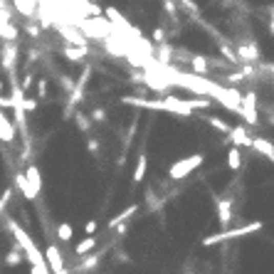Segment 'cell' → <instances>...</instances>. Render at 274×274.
I'll return each mask as SVG.
<instances>
[{
    "instance_id": "1",
    "label": "cell",
    "mask_w": 274,
    "mask_h": 274,
    "mask_svg": "<svg viewBox=\"0 0 274 274\" xmlns=\"http://www.w3.org/2000/svg\"><path fill=\"white\" fill-rule=\"evenodd\" d=\"M8 227H10V233L15 235V242H17V247L25 252V257H28V262L32 264V274H52L50 272V267H47V260H45V252H42L40 247L32 242V237H30L15 220H8Z\"/></svg>"
},
{
    "instance_id": "2",
    "label": "cell",
    "mask_w": 274,
    "mask_h": 274,
    "mask_svg": "<svg viewBox=\"0 0 274 274\" xmlns=\"http://www.w3.org/2000/svg\"><path fill=\"white\" fill-rule=\"evenodd\" d=\"M257 230H262V220L247 222V225H242V227H235V230H222V233H218V235H207L205 240H203V247L220 245V242H227V240H240V237L257 233Z\"/></svg>"
},
{
    "instance_id": "3",
    "label": "cell",
    "mask_w": 274,
    "mask_h": 274,
    "mask_svg": "<svg viewBox=\"0 0 274 274\" xmlns=\"http://www.w3.org/2000/svg\"><path fill=\"white\" fill-rule=\"evenodd\" d=\"M203 163H205V156L203 153H193V156H185V158H180V161L171 165L168 176H171V180H183L185 176H191L193 171H198Z\"/></svg>"
},
{
    "instance_id": "4",
    "label": "cell",
    "mask_w": 274,
    "mask_h": 274,
    "mask_svg": "<svg viewBox=\"0 0 274 274\" xmlns=\"http://www.w3.org/2000/svg\"><path fill=\"white\" fill-rule=\"evenodd\" d=\"M249 126H257L260 123V116H257V96L255 94H247L242 96V114H240Z\"/></svg>"
},
{
    "instance_id": "5",
    "label": "cell",
    "mask_w": 274,
    "mask_h": 274,
    "mask_svg": "<svg viewBox=\"0 0 274 274\" xmlns=\"http://www.w3.org/2000/svg\"><path fill=\"white\" fill-rule=\"evenodd\" d=\"M45 260H47V267H50L52 274L67 269V267H65V257H62V252H59L57 245H47V249H45Z\"/></svg>"
},
{
    "instance_id": "6",
    "label": "cell",
    "mask_w": 274,
    "mask_h": 274,
    "mask_svg": "<svg viewBox=\"0 0 274 274\" xmlns=\"http://www.w3.org/2000/svg\"><path fill=\"white\" fill-rule=\"evenodd\" d=\"M235 50H237V57H240V62H242V65H245V62L252 65V62H257V59H260V47H257L255 42H242V45H237Z\"/></svg>"
},
{
    "instance_id": "7",
    "label": "cell",
    "mask_w": 274,
    "mask_h": 274,
    "mask_svg": "<svg viewBox=\"0 0 274 274\" xmlns=\"http://www.w3.org/2000/svg\"><path fill=\"white\" fill-rule=\"evenodd\" d=\"M15 59H17V45L8 42V45L0 50V67L5 69V72H13Z\"/></svg>"
},
{
    "instance_id": "8",
    "label": "cell",
    "mask_w": 274,
    "mask_h": 274,
    "mask_svg": "<svg viewBox=\"0 0 274 274\" xmlns=\"http://www.w3.org/2000/svg\"><path fill=\"white\" fill-rule=\"evenodd\" d=\"M13 3H15V10L23 17H35L37 8H40V0H13Z\"/></svg>"
},
{
    "instance_id": "9",
    "label": "cell",
    "mask_w": 274,
    "mask_h": 274,
    "mask_svg": "<svg viewBox=\"0 0 274 274\" xmlns=\"http://www.w3.org/2000/svg\"><path fill=\"white\" fill-rule=\"evenodd\" d=\"M0 141H5V143H13L15 141V126L8 121L3 107H0Z\"/></svg>"
},
{
    "instance_id": "10",
    "label": "cell",
    "mask_w": 274,
    "mask_h": 274,
    "mask_svg": "<svg viewBox=\"0 0 274 274\" xmlns=\"http://www.w3.org/2000/svg\"><path fill=\"white\" fill-rule=\"evenodd\" d=\"M25 176H28V180H30V188H32L35 195L40 198V193H42V173H40V168H37L35 163H30L28 171H25Z\"/></svg>"
},
{
    "instance_id": "11",
    "label": "cell",
    "mask_w": 274,
    "mask_h": 274,
    "mask_svg": "<svg viewBox=\"0 0 274 274\" xmlns=\"http://www.w3.org/2000/svg\"><path fill=\"white\" fill-rule=\"evenodd\" d=\"M87 52H89V47H82V45H69L62 50V55L67 57L69 62H82L84 57H87Z\"/></svg>"
},
{
    "instance_id": "12",
    "label": "cell",
    "mask_w": 274,
    "mask_h": 274,
    "mask_svg": "<svg viewBox=\"0 0 274 274\" xmlns=\"http://www.w3.org/2000/svg\"><path fill=\"white\" fill-rule=\"evenodd\" d=\"M17 37H20V30L13 25V20H3V23H0V40L15 42Z\"/></svg>"
},
{
    "instance_id": "13",
    "label": "cell",
    "mask_w": 274,
    "mask_h": 274,
    "mask_svg": "<svg viewBox=\"0 0 274 274\" xmlns=\"http://www.w3.org/2000/svg\"><path fill=\"white\" fill-rule=\"evenodd\" d=\"M227 136L233 138L235 146H252V138L247 136L245 126H235V129H230V134Z\"/></svg>"
},
{
    "instance_id": "14",
    "label": "cell",
    "mask_w": 274,
    "mask_h": 274,
    "mask_svg": "<svg viewBox=\"0 0 274 274\" xmlns=\"http://www.w3.org/2000/svg\"><path fill=\"white\" fill-rule=\"evenodd\" d=\"M230 207H233V200H230V198H222V200L218 203L220 225H230V220H233V215H230Z\"/></svg>"
},
{
    "instance_id": "15",
    "label": "cell",
    "mask_w": 274,
    "mask_h": 274,
    "mask_svg": "<svg viewBox=\"0 0 274 274\" xmlns=\"http://www.w3.org/2000/svg\"><path fill=\"white\" fill-rule=\"evenodd\" d=\"M252 149H255V151H260L262 156H267L269 161L274 158V143H269L267 138H252Z\"/></svg>"
},
{
    "instance_id": "16",
    "label": "cell",
    "mask_w": 274,
    "mask_h": 274,
    "mask_svg": "<svg viewBox=\"0 0 274 274\" xmlns=\"http://www.w3.org/2000/svg\"><path fill=\"white\" fill-rule=\"evenodd\" d=\"M15 183H17V188L23 191V195H25V200H37V195H35V191L30 188V180L25 173H17L15 176Z\"/></svg>"
},
{
    "instance_id": "17",
    "label": "cell",
    "mask_w": 274,
    "mask_h": 274,
    "mask_svg": "<svg viewBox=\"0 0 274 274\" xmlns=\"http://www.w3.org/2000/svg\"><path fill=\"white\" fill-rule=\"evenodd\" d=\"M227 168L230 171H240L242 168V153H240V146H233L227 151Z\"/></svg>"
},
{
    "instance_id": "18",
    "label": "cell",
    "mask_w": 274,
    "mask_h": 274,
    "mask_svg": "<svg viewBox=\"0 0 274 274\" xmlns=\"http://www.w3.org/2000/svg\"><path fill=\"white\" fill-rule=\"evenodd\" d=\"M94 247H96V240L92 237V235H87V237H84L82 242H79V245L74 247V255H77V257H82V255H87V252H92Z\"/></svg>"
},
{
    "instance_id": "19",
    "label": "cell",
    "mask_w": 274,
    "mask_h": 274,
    "mask_svg": "<svg viewBox=\"0 0 274 274\" xmlns=\"http://www.w3.org/2000/svg\"><path fill=\"white\" fill-rule=\"evenodd\" d=\"M136 210H138V205H129V207H126V210L121 213V215L111 218V220H109V230H114V227H119V225H123V220H129L131 215H134V213H136Z\"/></svg>"
},
{
    "instance_id": "20",
    "label": "cell",
    "mask_w": 274,
    "mask_h": 274,
    "mask_svg": "<svg viewBox=\"0 0 274 274\" xmlns=\"http://www.w3.org/2000/svg\"><path fill=\"white\" fill-rule=\"evenodd\" d=\"M23 257H25V252L17 247V249H10L8 255H5V267H17V264H23Z\"/></svg>"
},
{
    "instance_id": "21",
    "label": "cell",
    "mask_w": 274,
    "mask_h": 274,
    "mask_svg": "<svg viewBox=\"0 0 274 274\" xmlns=\"http://www.w3.org/2000/svg\"><path fill=\"white\" fill-rule=\"evenodd\" d=\"M191 65H193V72H195V74H207V67H210V65H207V59L205 57H200V55L193 57Z\"/></svg>"
},
{
    "instance_id": "22",
    "label": "cell",
    "mask_w": 274,
    "mask_h": 274,
    "mask_svg": "<svg viewBox=\"0 0 274 274\" xmlns=\"http://www.w3.org/2000/svg\"><path fill=\"white\" fill-rule=\"evenodd\" d=\"M146 163H149V161H146V156L141 153L136 161V171H134V183H141V180H143V176H146Z\"/></svg>"
},
{
    "instance_id": "23",
    "label": "cell",
    "mask_w": 274,
    "mask_h": 274,
    "mask_svg": "<svg viewBox=\"0 0 274 274\" xmlns=\"http://www.w3.org/2000/svg\"><path fill=\"white\" fill-rule=\"evenodd\" d=\"M57 237H59L62 242H69V240L74 237V230H72V225H69V222H59V227H57Z\"/></svg>"
},
{
    "instance_id": "24",
    "label": "cell",
    "mask_w": 274,
    "mask_h": 274,
    "mask_svg": "<svg viewBox=\"0 0 274 274\" xmlns=\"http://www.w3.org/2000/svg\"><path fill=\"white\" fill-rule=\"evenodd\" d=\"M207 123H210L213 129H218V131H222V134H230V129H233V126H227V123L222 121L220 116H207Z\"/></svg>"
},
{
    "instance_id": "25",
    "label": "cell",
    "mask_w": 274,
    "mask_h": 274,
    "mask_svg": "<svg viewBox=\"0 0 274 274\" xmlns=\"http://www.w3.org/2000/svg\"><path fill=\"white\" fill-rule=\"evenodd\" d=\"M96 264H99V257H87V260L82 262V264H79V267H77V272H84V269H92V267H96Z\"/></svg>"
},
{
    "instance_id": "26",
    "label": "cell",
    "mask_w": 274,
    "mask_h": 274,
    "mask_svg": "<svg viewBox=\"0 0 274 274\" xmlns=\"http://www.w3.org/2000/svg\"><path fill=\"white\" fill-rule=\"evenodd\" d=\"M180 5H183V8H185V10H188V13H198V3H195V0H178Z\"/></svg>"
},
{
    "instance_id": "27",
    "label": "cell",
    "mask_w": 274,
    "mask_h": 274,
    "mask_svg": "<svg viewBox=\"0 0 274 274\" xmlns=\"http://www.w3.org/2000/svg\"><path fill=\"white\" fill-rule=\"evenodd\" d=\"M23 109H25V111H35V109H37V99H30V96H25V99H23Z\"/></svg>"
},
{
    "instance_id": "28",
    "label": "cell",
    "mask_w": 274,
    "mask_h": 274,
    "mask_svg": "<svg viewBox=\"0 0 274 274\" xmlns=\"http://www.w3.org/2000/svg\"><path fill=\"white\" fill-rule=\"evenodd\" d=\"M96 230H99V222H96V220H89V222L84 225V233H87V235L96 233Z\"/></svg>"
},
{
    "instance_id": "29",
    "label": "cell",
    "mask_w": 274,
    "mask_h": 274,
    "mask_svg": "<svg viewBox=\"0 0 274 274\" xmlns=\"http://www.w3.org/2000/svg\"><path fill=\"white\" fill-rule=\"evenodd\" d=\"M163 5H165V13H171V15H176V10H178V5L173 0H163Z\"/></svg>"
},
{
    "instance_id": "30",
    "label": "cell",
    "mask_w": 274,
    "mask_h": 274,
    "mask_svg": "<svg viewBox=\"0 0 274 274\" xmlns=\"http://www.w3.org/2000/svg\"><path fill=\"white\" fill-rule=\"evenodd\" d=\"M25 30H28V35H32V37H37V35H40V28H37L35 23H30V25H28Z\"/></svg>"
},
{
    "instance_id": "31",
    "label": "cell",
    "mask_w": 274,
    "mask_h": 274,
    "mask_svg": "<svg viewBox=\"0 0 274 274\" xmlns=\"http://www.w3.org/2000/svg\"><path fill=\"white\" fill-rule=\"evenodd\" d=\"M37 92H40V96L47 94V82H45V79H40V82H37Z\"/></svg>"
},
{
    "instance_id": "32",
    "label": "cell",
    "mask_w": 274,
    "mask_h": 274,
    "mask_svg": "<svg viewBox=\"0 0 274 274\" xmlns=\"http://www.w3.org/2000/svg\"><path fill=\"white\" fill-rule=\"evenodd\" d=\"M163 37H165V35H163V30H156V32H153V40L158 42V45L163 42Z\"/></svg>"
},
{
    "instance_id": "33",
    "label": "cell",
    "mask_w": 274,
    "mask_h": 274,
    "mask_svg": "<svg viewBox=\"0 0 274 274\" xmlns=\"http://www.w3.org/2000/svg\"><path fill=\"white\" fill-rule=\"evenodd\" d=\"M5 207H8V203H5V200H3V195H0V213H3Z\"/></svg>"
},
{
    "instance_id": "34",
    "label": "cell",
    "mask_w": 274,
    "mask_h": 274,
    "mask_svg": "<svg viewBox=\"0 0 274 274\" xmlns=\"http://www.w3.org/2000/svg\"><path fill=\"white\" fill-rule=\"evenodd\" d=\"M269 30H272V35H274V15H272V25H269Z\"/></svg>"
},
{
    "instance_id": "35",
    "label": "cell",
    "mask_w": 274,
    "mask_h": 274,
    "mask_svg": "<svg viewBox=\"0 0 274 274\" xmlns=\"http://www.w3.org/2000/svg\"><path fill=\"white\" fill-rule=\"evenodd\" d=\"M0 96H3V82H0Z\"/></svg>"
},
{
    "instance_id": "36",
    "label": "cell",
    "mask_w": 274,
    "mask_h": 274,
    "mask_svg": "<svg viewBox=\"0 0 274 274\" xmlns=\"http://www.w3.org/2000/svg\"><path fill=\"white\" fill-rule=\"evenodd\" d=\"M269 72H272V74H274V65H272V67H269Z\"/></svg>"
},
{
    "instance_id": "37",
    "label": "cell",
    "mask_w": 274,
    "mask_h": 274,
    "mask_svg": "<svg viewBox=\"0 0 274 274\" xmlns=\"http://www.w3.org/2000/svg\"><path fill=\"white\" fill-rule=\"evenodd\" d=\"M272 15H274V8H272Z\"/></svg>"
}]
</instances>
